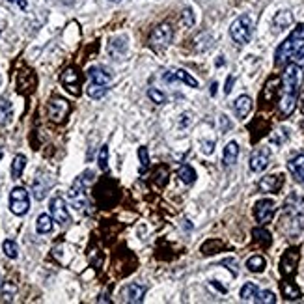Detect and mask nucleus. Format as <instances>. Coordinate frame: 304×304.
Segmentation results:
<instances>
[{
	"instance_id": "423d86ee",
	"label": "nucleus",
	"mask_w": 304,
	"mask_h": 304,
	"mask_svg": "<svg viewBox=\"0 0 304 304\" xmlns=\"http://www.w3.org/2000/svg\"><path fill=\"white\" fill-rule=\"evenodd\" d=\"M69 110H71V105H69L63 97H58V95L51 97L49 107H47L49 118H51V121H54V123H62V121L67 118Z\"/></svg>"
},
{
	"instance_id": "2eb2a0df",
	"label": "nucleus",
	"mask_w": 304,
	"mask_h": 304,
	"mask_svg": "<svg viewBox=\"0 0 304 304\" xmlns=\"http://www.w3.org/2000/svg\"><path fill=\"white\" fill-rule=\"evenodd\" d=\"M164 81L166 82H176V81H181L183 84L190 88H198V81H196L192 75H189L185 69H176V71H168L164 73Z\"/></svg>"
},
{
	"instance_id": "c9c22d12",
	"label": "nucleus",
	"mask_w": 304,
	"mask_h": 304,
	"mask_svg": "<svg viewBox=\"0 0 304 304\" xmlns=\"http://www.w3.org/2000/svg\"><path fill=\"white\" fill-rule=\"evenodd\" d=\"M32 190H34L36 200H43L47 194V185H40V181L36 179V181H32Z\"/></svg>"
},
{
	"instance_id": "2f4dec72",
	"label": "nucleus",
	"mask_w": 304,
	"mask_h": 304,
	"mask_svg": "<svg viewBox=\"0 0 304 304\" xmlns=\"http://www.w3.org/2000/svg\"><path fill=\"white\" fill-rule=\"evenodd\" d=\"M97 162L101 170H107L109 168V146H101L97 155Z\"/></svg>"
},
{
	"instance_id": "5701e85b",
	"label": "nucleus",
	"mask_w": 304,
	"mask_h": 304,
	"mask_svg": "<svg viewBox=\"0 0 304 304\" xmlns=\"http://www.w3.org/2000/svg\"><path fill=\"white\" fill-rule=\"evenodd\" d=\"M178 176H179V179H181L183 183H187V185H192V183L196 181V172H194V168L189 166V164H183V166L179 168V170H178Z\"/></svg>"
},
{
	"instance_id": "4be33fe9",
	"label": "nucleus",
	"mask_w": 304,
	"mask_h": 304,
	"mask_svg": "<svg viewBox=\"0 0 304 304\" xmlns=\"http://www.w3.org/2000/svg\"><path fill=\"white\" fill-rule=\"evenodd\" d=\"M36 230H38V233H51L52 217H49V215H40L38 220H36Z\"/></svg>"
},
{
	"instance_id": "1a4fd4ad",
	"label": "nucleus",
	"mask_w": 304,
	"mask_h": 304,
	"mask_svg": "<svg viewBox=\"0 0 304 304\" xmlns=\"http://www.w3.org/2000/svg\"><path fill=\"white\" fill-rule=\"evenodd\" d=\"M51 217L54 218V222H58L60 226H65V224L71 222V217H69L67 206H65V200L60 198V196H54L51 200Z\"/></svg>"
},
{
	"instance_id": "ddd939ff",
	"label": "nucleus",
	"mask_w": 304,
	"mask_h": 304,
	"mask_svg": "<svg viewBox=\"0 0 304 304\" xmlns=\"http://www.w3.org/2000/svg\"><path fill=\"white\" fill-rule=\"evenodd\" d=\"M284 185V176L282 174H271V176H265L261 181H259V190L261 192H278Z\"/></svg>"
},
{
	"instance_id": "37998d69",
	"label": "nucleus",
	"mask_w": 304,
	"mask_h": 304,
	"mask_svg": "<svg viewBox=\"0 0 304 304\" xmlns=\"http://www.w3.org/2000/svg\"><path fill=\"white\" fill-rule=\"evenodd\" d=\"M217 93V82H213L211 84V95H215Z\"/></svg>"
},
{
	"instance_id": "a878e982",
	"label": "nucleus",
	"mask_w": 304,
	"mask_h": 304,
	"mask_svg": "<svg viewBox=\"0 0 304 304\" xmlns=\"http://www.w3.org/2000/svg\"><path fill=\"white\" fill-rule=\"evenodd\" d=\"M12 120V103L6 99H0V123L6 125Z\"/></svg>"
},
{
	"instance_id": "de8ad7c7",
	"label": "nucleus",
	"mask_w": 304,
	"mask_h": 304,
	"mask_svg": "<svg viewBox=\"0 0 304 304\" xmlns=\"http://www.w3.org/2000/svg\"><path fill=\"white\" fill-rule=\"evenodd\" d=\"M112 2H121V0H112Z\"/></svg>"
},
{
	"instance_id": "7c9ffc66",
	"label": "nucleus",
	"mask_w": 304,
	"mask_h": 304,
	"mask_svg": "<svg viewBox=\"0 0 304 304\" xmlns=\"http://www.w3.org/2000/svg\"><path fill=\"white\" fill-rule=\"evenodd\" d=\"M220 247H222V243L218 241V239H211V241H207L206 245L201 247V252L206 254V256H211V254H217Z\"/></svg>"
},
{
	"instance_id": "0eeeda50",
	"label": "nucleus",
	"mask_w": 304,
	"mask_h": 304,
	"mask_svg": "<svg viewBox=\"0 0 304 304\" xmlns=\"http://www.w3.org/2000/svg\"><path fill=\"white\" fill-rule=\"evenodd\" d=\"M298 258H300V254H298L297 248H289V250H286V254L282 256L280 273H282V276H284V280H289L291 276H295V271H297V265H298Z\"/></svg>"
},
{
	"instance_id": "4468645a",
	"label": "nucleus",
	"mask_w": 304,
	"mask_h": 304,
	"mask_svg": "<svg viewBox=\"0 0 304 304\" xmlns=\"http://www.w3.org/2000/svg\"><path fill=\"white\" fill-rule=\"evenodd\" d=\"M287 215H291L293 218L304 217V198L298 194H291L286 200V206H284Z\"/></svg>"
},
{
	"instance_id": "412c9836",
	"label": "nucleus",
	"mask_w": 304,
	"mask_h": 304,
	"mask_svg": "<svg viewBox=\"0 0 304 304\" xmlns=\"http://www.w3.org/2000/svg\"><path fill=\"white\" fill-rule=\"evenodd\" d=\"M282 295L287 300H297V298H300V289L291 280H282Z\"/></svg>"
},
{
	"instance_id": "a19ab883",
	"label": "nucleus",
	"mask_w": 304,
	"mask_h": 304,
	"mask_svg": "<svg viewBox=\"0 0 304 304\" xmlns=\"http://www.w3.org/2000/svg\"><path fill=\"white\" fill-rule=\"evenodd\" d=\"M233 81H235V79H233V77H228V82H226V88H224V93H226V95H228V93L231 92V86H233Z\"/></svg>"
},
{
	"instance_id": "e433bc0d",
	"label": "nucleus",
	"mask_w": 304,
	"mask_h": 304,
	"mask_svg": "<svg viewBox=\"0 0 304 304\" xmlns=\"http://www.w3.org/2000/svg\"><path fill=\"white\" fill-rule=\"evenodd\" d=\"M17 293V287H15V284H12V282H6L4 284V297L6 298H13V295Z\"/></svg>"
},
{
	"instance_id": "79ce46f5",
	"label": "nucleus",
	"mask_w": 304,
	"mask_h": 304,
	"mask_svg": "<svg viewBox=\"0 0 304 304\" xmlns=\"http://www.w3.org/2000/svg\"><path fill=\"white\" fill-rule=\"evenodd\" d=\"M8 2H15L21 10H26V6H28V4H26V0H8Z\"/></svg>"
},
{
	"instance_id": "c85d7f7f",
	"label": "nucleus",
	"mask_w": 304,
	"mask_h": 304,
	"mask_svg": "<svg viewBox=\"0 0 304 304\" xmlns=\"http://www.w3.org/2000/svg\"><path fill=\"white\" fill-rule=\"evenodd\" d=\"M2 250H4V254H6L10 259H15L19 256V248L17 245H15V241H12V239H6V241H4Z\"/></svg>"
},
{
	"instance_id": "4c0bfd02",
	"label": "nucleus",
	"mask_w": 304,
	"mask_h": 304,
	"mask_svg": "<svg viewBox=\"0 0 304 304\" xmlns=\"http://www.w3.org/2000/svg\"><path fill=\"white\" fill-rule=\"evenodd\" d=\"M201 151H204L206 155H211L213 151H215V140H204V142H201Z\"/></svg>"
},
{
	"instance_id": "6ab92c4d",
	"label": "nucleus",
	"mask_w": 304,
	"mask_h": 304,
	"mask_svg": "<svg viewBox=\"0 0 304 304\" xmlns=\"http://www.w3.org/2000/svg\"><path fill=\"white\" fill-rule=\"evenodd\" d=\"M287 168H289V172L293 174V178L304 185V155L293 157L291 161L287 162Z\"/></svg>"
},
{
	"instance_id": "a18cd8bd",
	"label": "nucleus",
	"mask_w": 304,
	"mask_h": 304,
	"mask_svg": "<svg viewBox=\"0 0 304 304\" xmlns=\"http://www.w3.org/2000/svg\"><path fill=\"white\" fill-rule=\"evenodd\" d=\"M300 110H302V114H304V99H302V103H300Z\"/></svg>"
},
{
	"instance_id": "58836bf2",
	"label": "nucleus",
	"mask_w": 304,
	"mask_h": 304,
	"mask_svg": "<svg viewBox=\"0 0 304 304\" xmlns=\"http://www.w3.org/2000/svg\"><path fill=\"white\" fill-rule=\"evenodd\" d=\"M291 60H293L295 63H297V65H300V67L304 69V47L300 49V51H297L295 54H293Z\"/></svg>"
},
{
	"instance_id": "c03bdc74",
	"label": "nucleus",
	"mask_w": 304,
	"mask_h": 304,
	"mask_svg": "<svg viewBox=\"0 0 304 304\" xmlns=\"http://www.w3.org/2000/svg\"><path fill=\"white\" fill-rule=\"evenodd\" d=\"M2 157H4V149L0 148V161H2Z\"/></svg>"
},
{
	"instance_id": "393cba45",
	"label": "nucleus",
	"mask_w": 304,
	"mask_h": 304,
	"mask_svg": "<svg viewBox=\"0 0 304 304\" xmlns=\"http://www.w3.org/2000/svg\"><path fill=\"white\" fill-rule=\"evenodd\" d=\"M265 265H267V261H265V258H261V256H252V258L247 261V267L250 273H263Z\"/></svg>"
},
{
	"instance_id": "c756f323",
	"label": "nucleus",
	"mask_w": 304,
	"mask_h": 304,
	"mask_svg": "<svg viewBox=\"0 0 304 304\" xmlns=\"http://www.w3.org/2000/svg\"><path fill=\"white\" fill-rule=\"evenodd\" d=\"M256 302L259 304H275L276 302V297H275V293L273 291H258V295H256V298H254Z\"/></svg>"
},
{
	"instance_id": "dca6fc26",
	"label": "nucleus",
	"mask_w": 304,
	"mask_h": 304,
	"mask_svg": "<svg viewBox=\"0 0 304 304\" xmlns=\"http://www.w3.org/2000/svg\"><path fill=\"white\" fill-rule=\"evenodd\" d=\"M233 110H235V116L239 120H245V118L252 112V99L248 97V95L237 97L235 103H233Z\"/></svg>"
},
{
	"instance_id": "cd10ccee",
	"label": "nucleus",
	"mask_w": 304,
	"mask_h": 304,
	"mask_svg": "<svg viewBox=\"0 0 304 304\" xmlns=\"http://www.w3.org/2000/svg\"><path fill=\"white\" fill-rule=\"evenodd\" d=\"M258 286L256 284H245L241 289V298L243 300H254L256 295H258Z\"/></svg>"
},
{
	"instance_id": "6e6552de",
	"label": "nucleus",
	"mask_w": 304,
	"mask_h": 304,
	"mask_svg": "<svg viewBox=\"0 0 304 304\" xmlns=\"http://www.w3.org/2000/svg\"><path fill=\"white\" fill-rule=\"evenodd\" d=\"M275 211H276V206L275 201L269 200V198H265V200H259L256 206H254V217L258 220L261 226L263 224H269L275 217Z\"/></svg>"
},
{
	"instance_id": "7ed1b4c3",
	"label": "nucleus",
	"mask_w": 304,
	"mask_h": 304,
	"mask_svg": "<svg viewBox=\"0 0 304 304\" xmlns=\"http://www.w3.org/2000/svg\"><path fill=\"white\" fill-rule=\"evenodd\" d=\"M252 32H254V21L247 13L241 15V17H237L230 26L231 40L235 41L237 45H247L248 41L252 40Z\"/></svg>"
},
{
	"instance_id": "9d476101",
	"label": "nucleus",
	"mask_w": 304,
	"mask_h": 304,
	"mask_svg": "<svg viewBox=\"0 0 304 304\" xmlns=\"http://www.w3.org/2000/svg\"><path fill=\"white\" fill-rule=\"evenodd\" d=\"M271 161V151L267 148H259L256 149L250 157V170L252 172H263L265 168L269 166Z\"/></svg>"
},
{
	"instance_id": "f257e3e1",
	"label": "nucleus",
	"mask_w": 304,
	"mask_h": 304,
	"mask_svg": "<svg viewBox=\"0 0 304 304\" xmlns=\"http://www.w3.org/2000/svg\"><path fill=\"white\" fill-rule=\"evenodd\" d=\"M304 82V69L293 62L289 63L282 77V93H280V112L282 116H289L297 107L298 90Z\"/></svg>"
},
{
	"instance_id": "9b49d317",
	"label": "nucleus",
	"mask_w": 304,
	"mask_h": 304,
	"mask_svg": "<svg viewBox=\"0 0 304 304\" xmlns=\"http://www.w3.org/2000/svg\"><path fill=\"white\" fill-rule=\"evenodd\" d=\"M88 77H90V84H93V86L109 88L110 82H112V77L105 67H90L88 69Z\"/></svg>"
},
{
	"instance_id": "72a5a7b5",
	"label": "nucleus",
	"mask_w": 304,
	"mask_h": 304,
	"mask_svg": "<svg viewBox=\"0 0 304 304\" xmlns=\"http://www.w3.org/2000/svg\"><path fill=\"white\" fill-rule=\"evenodd\" d=\"M138 159H140V172H146L149 166V153L148 148H138Z\"/></svg>"
},
{
	"instance_id": "ea45409f",
	"label": "nucleus",
	"mask_w": 304,
	"mask_h": 304,
	"mask_svg": "<svg viewBox=\"0 0 304 304\" xmlns=\"http://www.w3.org/2000/svg\"><path fill=\"white\" fill-rule=\"evenodd\" d=\"M222 265H230V267H228V269L231 271V273H233V276L237 275V261L233 258H228V259H224L222 261Z\"/></svg>"
},
{
	"instance_id": "f3484780",
	"label": "nucleus",
	"mask_w": 304,
	"mask_h": 304,
	"mask_svg": "<svg viewBox=\"0 0 304 304\" xmlns=\"http://www.w3.org/2000/svg\"><path fill=\"white\" fill-rule=\"evenodd\" d=\"M291 23H293V15H291V12H278L275 15V19H273V32H282V30H286V28H289L291 26Z\"/></svg>"
},
{
	"instance_id": "20e7f679",
	"label": "nucleus",
	"mask_w": 304,
	"mask_h": 304,
	"mask_svg": "<svg viewBox=\"0 0 304 304\" xmlns=\"http://www.w3.org/2000/svg\"><path fill=\"white\" fill-rule=\"evenodd\" d=\"M172 38H174L172 26L168 23H162L153 28V32L149 36V45L153 47L155 51H162V49H166L172 43Z\"/></svg>"
},
{
	"instance_id": "f03ea898",
	"label": "nucleus",
	"mask_w": 304,
	"mask_h": 304,
	"mask_svg": "<svg viewBox=\"0 0 304 304\" xmlns=\"http://www.w3.org/2000/svg\"><path fill=\"white\" fill-rule=\"evenodd\" d=\"M304 47V24H298L297 28L293 30L291 36L276 49L275 54V63L276 65H284L287 60H291L293 54L297 51H300Z\"/></svg>"
},
{
	"instance_id": "f704fd0d",
	"label": "nucleus",
	"mask_w": 304,
	"mask_h": 304,
	"mask_svg": "<svg viewBox=\"0 0 304 304\" xmlns=\"http://www.w3.org/2000/svg\"><path fill=\"white\" fill-rule=\"evenodd\" d=\"M181 24H183L185 28H192L194 26V13H192L190 8L183 10V13H181Z\"/></svg>"
},
{
	"instance_id": "bb28decb",
	"label": "nucleus",
	"mask_w": 304,
	"mask_h": 304,
	"mask_svg": "<svg viewBox=\"0 0 304 304\" xmlns=\"http://www.w3.org/2000/svg\"><path fill=\"white\" fill-rule=\"evenodd\" d=\"M252 237L258 243H263L265 247H269L271 243H273V237H271V233L265 230V228H254V230H252Z\"/></svg>"
},
{
	"instance_id": "f8f14e48",
	"label": "nucleus",
	"mask_w": 304,
	"mask_h": 304,
	"mask_svg": "<svg viewBox=\"0 0 304 304\" xmlns=\"http://www.w3.org/2000/svg\"><path fill=\"white\" fill-rule=\"evenodd\" d=\"M60 81H62V84L65 86V90L71 92L73 95H79V93H81V90H79V73H77L75 67L65 69L62 73V77H60Z\"/></svg>"
},
{
	"instance_id": "473e14b6",
	"label": "nucleus",
	"mask_w": 304,
	"mask_h": 304,
	"mask_svg": "<svg viewBox=\"0 0 304 304\" xmlns=\"http://www.w3.org/2000/svg\"><path fill=\"white\" fill-rule=\"evenodd\" d=\"M148 97L153 101V103H157V105H164L166 103V95L162 92H159L157 88H149L148 90Z\"/></svg>"
},
{
	"instance_id": "a211bd4d",
	"label": "nucleus",
	"mask_w": 304,
	"mask_h": 304,
	"mask_svg": "<svg viewBox=\"0 0 304 304\" xmlns=\"http://www.w3.org/2000/svg\"><path fill=\"white\" fill-rule=\"evenodd\" d=\"M123 293H125V298L129 302L138 304V302H142L144 297H146V287L140 286V284H131V286L125 287Z\"/></svg>"
},
{
	"instance_id": "49530a36",
	"label": "nucleus",
	"mask_w": 304,
	"mask_h": 304,
	"mask_svg": "<svg viewBox=\"0 0 304 304\" xmlns=\"http://www.w3.org/2000/svg\"><path fill=\"white\" fill-rule=\"evenodd\" d=\"M300 127H302V129H304V121H302V123H300Z\"/></svg>"
},
{
	"instance_id": "39448f33",
	"label": "nucleus",
	"mask_w": 304,
	"mask_h": 304,
	"mask_svg": "<svg viewBox=\"0 0 304 304\" xmlns=\"http://www.w3.org/2000/svg\"><path fill=\"white\" fill-rule=\"evenodd\" d=\"M10 209H12L13 215H17V217H23L26 215L30 209V198H28V192L26 189L23 187H15L12 190V194H10Z\"/></svg>"
},
{
	"instance_id": "aec40b11",
	"label": "nucleus",
	"mask_w": 304,
	"mask_h": 304,
	"mask_svg": "<svg viewBox=\"0 0 304 304\" xmlns=\"http://www.w3.org/2000/svg\"><path fill=\"white\" fill-rule=\"evenodd\" d=\"M239 159V146L237 142H230L226 148H224V155H222V161H224V166H233Z\"/></svg>"
},
{
	"instance_id": "b1692460",
	"label": "nucleus",
	"mask_w": 304,
	"mask_h": 304,
	"mask_svg": "<svg viewBox=\"0 0 304 304\" xmlns=\"http://www.w3.org/2000/svg\"><path fill=\"white\" fill-rule=\"evenodd\" d=\"M24 166H26V157L15 155V159H13V162H12V178L13 179L21 178V174L24 172Z\"/></svg>"
}]
</instances>
